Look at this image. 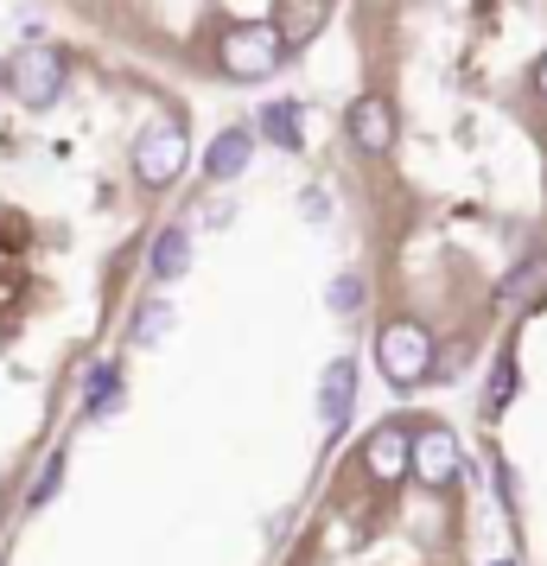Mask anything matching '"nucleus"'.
<instances>
[{
	"mask_svg": "<svg viewBox=\"0 0 547 566\" xmlns=\"http://www.w3.org/2000/svg\"><path fill=\"white\" fill-rule=\"evenodd\" d=\"M281 52H293V45L281 39V27H274V20H249V27H230V32H223V77H235V83L274 77Z\"/></svg>",
	"mask_w": 547,
	"mask_h": 566,
	"instance_id": "f257e3e1",
	"label": "nucleus"
},
{
	"mask_svg": "<svg viewBox=\"0 0 547 566\" xmlns=\"http://www.w3.org/2000/svg\"><path fill=\"white\" fill-rule=\"evenodd\" d=\"M376 363H382V376H389L395 388L427 382V369H433V337H427V325L395 318L389 332L376 337Z\"/></svg>",
	"mask_w": 547,
	"mask_h": 566,
	"instance_id": "f03ea898",
	"label": "nucleus"
},
{
	"mask_svg": "<svg viewBox=\"0 0 547 566\" xmlns=\"http://www.w3.org/2000/svg\"><path fill=\"white\" fill-rule=\"evenodd\" d=\"M179 172H185V128L179 122H154L134 140V179L147 185V191H166Z\"/></svg>",
	"mask_w": 547,
	"mask_h": 566,
	"instance_id": "7ed1b4c3",
	"label": "nucleus"
},
{
	"mask_svg": "<svg viewBox=\"0 0 547 566\" xmlns=\"http://www.w3.org/2000/svg\"><path fill=\"white\" fill-rule=\"evenodd\" d=\"M7 83L20 90L27 108H52L57 90H64V52L57 45H27V52L7 64Z\"/></svg>",
	"mask_w": 547,
	"mask_h": 566,
	"instance_id": "20e7f679",
	"label": "nucleus"
},
{
	"mask_svg": "<svg viewBox=\"0 0 547 566\" xmlns=\"http://www.w3.org/2000/svg\"><path fill=\"white\" fill-rule=\"evenodd\" d=\"M465 471V452H459V439L445 433V427H427V433H414V478L427 490H445L452 478Z\"/></svg>",
	"mask_w": 547,
	"mask_h": 566,
	"instance_id": "39448f33",
	"label": "nucleus"
},
{
	"mask_svg": "<svg viewBox=\"0 0 547 566\" xmlns=\"http://www.w3.org/2000/svg\"><path fill=\"white\" fill-rule=\"evenodd\" d=\"M364 464L376 484H401L408 471H414V433H401V427H376L364 446Z\"/></svg>",
	"mask_w": 547,
	"mask_h": 566,
	"instance_id": "423d86ee",
	"label": "nucleus"
},
{
	"mask_svg": "<svg viewBox=\"0 0 547 566\" xmlns=\"http://www.w3.org/2000/svg\"><path fill=\"white\" fill-rule=\"evenodd\" d=\"M344 128H350V140H357L364 154H389L395 147V108L382 103V96H357L350 115H344Z\"/></svg>",
	"mask_w": 547,
	"mask_h": 566,
	"instance_id": "0eeeda50",
	"label": "nucleus"
},
{
	"mask_svg": "<svg viewBox=\"0 0 547 566\" xmlns=\"http://www.w3.org/2000/svg\"><path fill=\"white\" fill-rule=\"evenodd\" d=\"M350 401H357V369L338 357L332 369H325V382H318V420H325V433H344Z\"/></svg>",
	"mask_w": 547,
	"mask_h": 566,
	"instance_id": "6e6552de",
	"label": "nucleus"
},
{
	"mask_svg": "<svg viewBox=\"0 0 547 566\" xmlns=\"http://www.w3.org/2000/svg\"><path fill=\"white\" fill-rule=\"evenodd\" d=\"M249 154H255V134H249V128H223V134L204 147V179H210V185L235 179V172L249 166Z\"/></svg>",
	"mask_w": 547,
	"mask_h": 566,
	"instance_id": "1a4fd4ad",
	"label": "nucleus"
},
{
	"mask_svg": "<svg viewBox=\"0 0 547 566\" xmlns=\"http://www.w3.org/2000/svg\"><path fill=\"white\" fill-rule=\"evenodd\" d=\"M325 13H332V0H281V7H274V27H281L287 45H306V39L325 27Z\"/></svg>",
	"mask_w": 547,
	"mask_h": 566,
	"instance_id": "9d476101",
	"label": "nucleus"
},
{
	"mask_svg": "<svg viewBox=\"0 0 547 566\" xmlns=\"http://www.w3.org/2000/svg\"><path fill=\"white\" fill-rule=\"evenodd\" d=\"M191 268V235L185 230H159L154 235V281H179Z\"/></svg>",
	"mask_w": 547,
	"mask_h": 566,
	"instance_id": "9b49d317",
	"label": "nucleus"
},
{
	"mask_svg": "<svg viewBox=\"0 0 547 566\" xmlns=\"http://www.w3.org/2000/svg\"><path fill=\"white\" fill-rule=\"evenodd\" d=\"M261 134H267L274 147H287V154L306 147V140H299V108H293V103H267V108H261Z\"/></svg>",
	"mask_w": 547,
	"mask_h": 566,
	"instance_id": "f8f14e48",
	"label": "nucleus"
},
{
	"mask_svg": "<svg viewBox=\"0 0 547 566\" xmlns=\"http://www.w3.org/2000/svg\"><path fill=\"white\" fill-rule=\"evenodd\" d=\"M166 332H172V300H166V293H154L147 306L134 312V344H159Z\"/></svg>",
	"mask_w": 547,
	"mask_h": 566,
	"instance_id": "ddd939ff",
	"label": "nucleus"
},
{
	"mask_svg": "<svg viewBox=\"0 0 547 566\" xmlns=\"http://www.w3.org/2000/svg\"><path fill=\"white\" fill-rule=\"evenodd\" d=\"M357 306H364V281H357V274H338V281H332V312L350 318Z\"/></svg>",
	"mask_w": 547,
	"mask_h": 566,
	"instance_id": "4468645a",
	"label": "nucleus"
},
{
	"mask_svg": "<svg viewBox=\"0 0 547 566\" xmlns=\"http://www.w3.org/2000/svg\"><path fill=\"white\" fill-rule=\"evenodd\" d=\"M115 388H122V376H115V369H96V382H90V413L115 408Z\"/></svg>",
	"mask_w": 547,
	"mask_h": 566,
	"instance_id": "2eb2a0df",
	"label": "nucleus"
},
{
	"mask_svg": "<svg viewBox=\"0 0 547 566\" xmlns=\"http://www.w3.org/2000/svg\"><path fill=\"white\" fill-rule=\"evenodd\" d=\"M299 210H306V217H313V223H325V217H332V198H325V191H306V198H299Z\"/></svg>",
	"mask_w": 547,
	"mask_h": 566,
	"instance_id": "dca6fc26",
	"label": "nucleus"
},
{
	"mask_svg": "<svg viewBox=\"0 0 547 566\" xmlns=\"http://www.w3.org/2000/svg\"><path fill=\"white\" fill-rule=\"evenodd\" d=\"M509 388H516V369H509V363H496V376H491V401H509Z\"/></svg>",
	"mask_w": 547,
	"mask_h": 566,
	"instance_id": "f3484780",
	"label": "nucleus"
},
{
	"mask_svg": "<svg viewBox=\"0 0 547 566\" xmlns=\"http://www.w3.org/2000/svg\"><path fill=\"white\" fill-rule=\"evenodd\" d=\"M57 471H64V459H52V464H45V478H39V496H32V503H52V490H57Z\"/></svg>",
	"mask_w": 547,
	"mask_h": 566,
	"instance_id": "a211bd4d",
	"label": "nucleus"
},
{
	"mask_svg": "<svg viewBox=\"0 0 547 566\" xmlns=\"http://www.w3.org/2000/svg\"><path fill=\"white\" fill-rule=\"evenodd\" d=\"M535 96L547 103V52H541V64H535Z\"/></svg>",
	"mask_w": 547,
	"mask_h": 566,
	"instance_id": "6ab92c4d",
	"label": "nucleus"
}]
</instances>
